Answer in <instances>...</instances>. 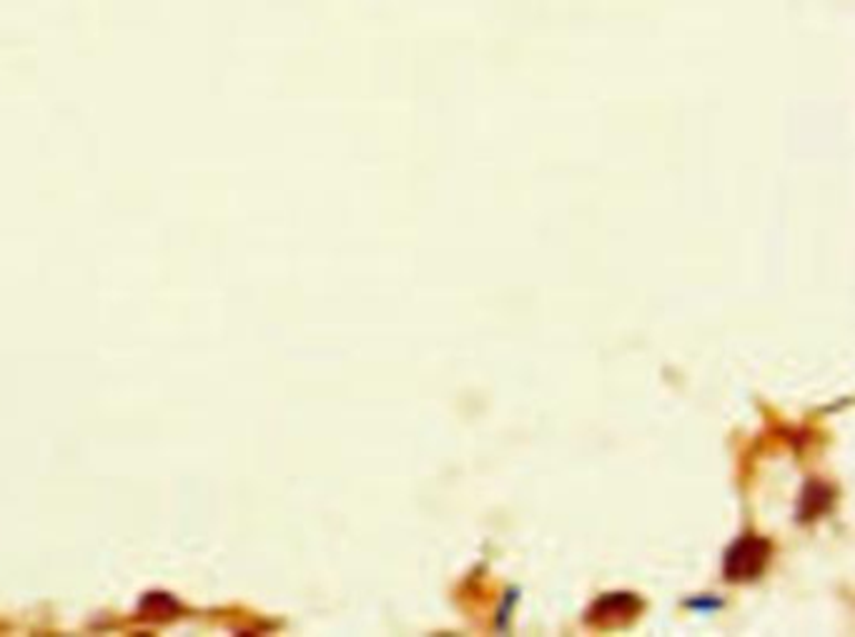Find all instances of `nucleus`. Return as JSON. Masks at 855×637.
<instances>
[{
    "instance_id": "2",
    "label": "nucleus",
    "mask_w": 855,
    "mask_h": 637,
    "mask_svg": "<svg viewBox=\"0 0 855 637\" xmlns=\"http://www.w3.org/2000/svg\"><path fill=\"white\" fill-rule=\"evenodd\" d=\"M643 603L633 595L617 593V595H605L593 605L589 610V620L597 623L599 627H620L633 620V617L640 615Z\"/></svg>"
},
{
    "instance_id": "1",
    "label": "nucleus",
    "mask_w": 855,
    "mask_h": 637,
    "mask_svg": "<svg viewBox=\"0 0 855 637\" xmlns=\"http://www.w3.org/2000/svg\"><path fill=\"white\" fill-rule=\"evenodd\" d=\"M771 543L760 537L748 535L735 543L725 555V577L730 583H750L758 580L771 563Z\"/></svg>"
}]
</instances>
